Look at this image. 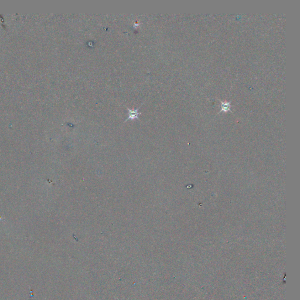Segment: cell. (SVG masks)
Returning a JSON list of instances; mask_svg holds the SVG:
<instances>
[{
	"mask_svg": "<svg viewBox=\"0 0 300 300\" xmlns=\"http://www.w3.org/2000/svg\"><path fill=\"white\" fill-rule=\"evenodd\" d=\"M221 103H222V104H221V108H222L221 111L228 112L229 110H230V108L231 107V105H230V103L226 102H221Z\"/></svg>",
	"mask_w": 300,
	"mask_h": 300,
	"instance_id": "2",
	"label": "cell"
},
{
	"mask_svg": "<svg viewBox=\"0 0 300 300\" xmlns=\"http://www.w3.org/2000/svg\"><path fill=\"white\" fill-rule=\"evenodd\" d=\"M143 104V103H142V104L140 106V107ZM139 108H137V109H132V110H131L129 108H127V110H128V112H129V113H128L129 116H128L127 119L125 121H127L128 120H134L135 118H139V115L141 114L140 113H139Z\"/></svg>",
	"mask_w": 300,
	"mask_h": 300,
	"instance_id": "1",
	"label": "cell"
}]
</instances>
